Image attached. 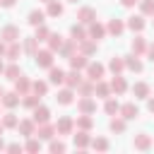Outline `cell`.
<instances>
[{
    "label": "cell",
    "instance_id": "cell-1",
    "mask_svg": "<svg viewBox=\"0 0 154 154\" xmlns=\"http://www.w3.org/2000/svg\"><path fill=\"white\" fill-rule=\"evenodd\" d=\"M53 55H55V53H53L51 48H38V51L34 53V63H36L38 67H43V70H48V67L53 65V60H55Z\"/></svg>",
    "mask_w": 154,
    "mask_h": 154
},
{
    "label": "cell",
    "instance_id": "cell-2",
    "mask_svg": "<svg viewBox=\"0 0 154 154\" xmlns=\"http://www.w3.org/2000/svg\"><path fill=\"white\" fill-rule=\"evenodd\" d=\"M72 132H75V120L70 116H60L58 123H55V135L65 137V135H72Z\"/></svg>",
    "mask_w": 154,
    "mask_h": 154
},
{
    "label": "cell",
    "instance_id": "cell-3",
    "mask_svg": "<svg viewBox=\"0 0 154 154\" xmlns=\"http://www.w3.org/2000/svg\"><path fill=\"white\" fill-rule=\"evenodd\" d=\"M144 26H147L144 14H130V17H128V22H125V29H130V31H135V34H142V31H144Z\"/></svg>",
    "mask_w": 154,
    "mask_h": 154
},
{
    "label": "cell",
    "instance_id": "cell-4",
    "mask_svg": "<svg viewBox=\"0 0 154 154\" xmlns=\"http://www.w3.org/2000/svg\"><path fill=\"white\" fill-rule=\"evenodd\" d=\"M94 19H96V10H94V7L84 5V7H79V10H77V22H79V24L89 26V24H91Z\"/></svg>",
    "mask_w": 154,
    "mask_h": 154
},
{
    "label": "cell",
    "instance_id": "cell-5",
    "mask_svg": "<svg viewBox=\"0 0 154 154\" xmlns=\"http://www.w3.org/2000/svg\"><path fill=\"white\" fill-rule=\"evenodd\" d=\"M77 51H79V53H84L87 58H91V55L99 51V41H94V38H89V36H87V38H82V41L77 43Z\"/></svg>",
    "mask_w": 154,
    "mask_h": 154
},
{
    "label": "cell",
    "instance_id": "cell-6",
    "mask_svg": "<svg viewBox=\"0 0 154 154\" xmlns=\"http://www.w3.org/2000/svg\"><path fill=\"white\" fill-rule=\"evenodd\" d=\"M123 63H125V70H130V72H137V75H140V72L144 70L140 55H135L132 51H130V55H123Z\"/></svg>",
    "mask_w": 154,
    "mask_h": 154
},
{
    "label": "cell",
    "instance_id": "cell-7",
    "mask_svg": "<svg viewBox=\"0 0 154 154\" xmlns=\"http://www.w3.org/2000/svg\"><path fill=\"white\" fill-rule=\"evenodd\" d=\"M84 70H87V79H91V82H99V79L106 75V67H103L101 63H91V60H89V65H87Z\"/></svg>",
    "mask_w": 154,
    "mask_h": 154
},
{
    "label": "cell",
    "instance_id": "cell-8",
    "mask_svg": "<svg viewBox=\"0 0 154 154\" xmlns=\"http://www.w3.org/2000/svg\"><path fill=\"white\" fill-rule=\"evenodd\" d=\"M118 116H120V118H125V120H135V118L140 116V108H137V103H135V101H128V103H120Z\"/></svg>",
    "mask_w": 154,
    "mask_h": 154
},
{
    "label": "cell",
    "instance_id": "cell-9",
    "mask_svg": "<svg viewBox=\"0 0 154 154\" xmlns=\"http://www.w3.org/2000/svg\"><path fill=\"white\" fill-rule=\"evenodd\" d=\"M31 120H34L36 125H41V123H48V120H51V111H48V106L38 103L36 108H31Z\"/></svg>",
    "mask_w": 154,
    "mask_h": 154
},
{
    "label": "cell",
    "instance_id": "cell-10",
    "mask_svg": "<svg viewBox=\"0 0 154 154\" xmlns=\"http://www.w3.org/2000/svg\"><path fill=\"white\" fill-rule=\"evenodd\" d=\"M152 137L147 135V132H137L135 137H132V147L137 149V152H147V149H152Z\"/></svg>",
    "mask_w": 154,
    "mask_h": 154
},
{
    "label": "cell",
    "instance_id": "cell-11",
    "mask_svg": "<svg viewBox=\"0 0 154 154\" xmlns=\"http://www.w3.org/2000/svg\"><path fill=\"white\" fill-rule=\"evenodd\" d=\"M0 38H2L5 43L19 41V26H14V24H5V26L0 29Z\"/></svg>",
    "mask_w": 154,
    "mask_h": 154
},
{
    "label": "cell",
    "instance_id": "cell-12",
    "mask_svg": "<svg viewBox=\"0 0 154 154\" xmlns=\"http://www.w3.org/2000/svg\"><path fill=\"white\" fill-rule=\"evenodd\" d=\"M38 140H53L55 137V125H51V120L48 123H41V125H36V132H34Z\"/></svg>",
    "mask_w": 154,
    "mask_h": 154
},
{
    "label": "cell",
    "instance_id": "cell-13",
    "mask_svg": "<svg viewBox=\"0 0 154 154\" xmlns=\"http://www.w3.org/2000/svg\"><path fill=\"white\" fill-rule=\"evenodd\" d=\"M77 111L91 116V113L96 111V99H94V96H82V99H77Z\"/></svg>",
    "mask_w": 154,
    "mask_h": 154
},
{
    "label": "cell",
    "instance_id": "cell-14",
    "mask_svg": "<svg viewBox=\"0 0 154 154\" xmlns=\"http://www.w3.org/2000/svg\"><path fill=\"white\" fill-rule=\"evenodd\" d=\"M108 84H111V94H116V96H120V94L128 91V82H125V77H120V75H113V79H111Z\"/></svg>",
    "mask_w": 154,
    "mask_h": 154
},
{
    "label": "cell",
    "instance_id": "cell-15",
    "mask_svg": "<svg viewBox=\"0 0 154 154\" xmlns=\"http://www.w3.org/2000/svg\"><path fill=\"white\" fill-rule=\"evenodd\" d=\"M17 132H19L22 137H31V135L36 132V123H34L31 118H24V120L17 123Z\"/></svg>",
    "mask_w": 154,
    "mask_h": 154
},
{
    "label": "cell",
    "instance_id": "cell-16",
    "mask_svg": "<svg viewBox=\"0 0 154 154\" xmlns=\"http://www.w3.org/2000/svg\"><path fill=\"white\" fill-rule=\"evenodd\" d=\"M72 142H75V147H77V149H87V147H89V142H91L89 130H77V132H72Z\"/></svg>",
    "mask_w": 154,
    "mask_h": 154
},
{
    "label": "cell",
    "instance_id": "cell-17",
    "mask_svg": "<svg viewBox=\"0 0 154 154\" xmlns=\"http://www.w3.org/2000/svg\"><path fill=\"white\" fill-rule=\"evenodd\" d=\"M123 31H125V22H123V19H118V17L108 19V24H106V34H111V36H120Z\"/></svg>",
    "mask_w": 154,
    "mask_h": 154
},
{
    "label": "cell",
    "instance_id": "cell-18",
    "mask_svg": "<svg viewBox=\"0 0 154 154\" xmlns=\"http://www.w3.org/2000/svg\"><path fill=\"white\" fill-rule=\"evenodd\" d=\"M77 43H79V41H75V38H65L63 46L58 48V53H60L63 58H72V55L77 53Z\"/></svg>",
    "mask_w": 154,
    "mask_h": 154
},
{
    "label": "cell",
    "instance_id": "cell-19",
    "mask_svg": "<svg viewBox=\"0 0 154 154\" xmlns=\"http://www.w3.org/2000/svg\"><path fill=\"white\" fill-rule=\"evenodd\" d=\"M0 123H2V128H5V130H12V128H17L19 118H17L14 108H7V113H2V116H0Z\"/></svg>",
    "mask_w": 154,
    "mask_h": 154
},
{
    "label": "cell",
    "instance_id": "cell-20",
    "mask_svg": "<svg viewBox=\"0 0 154 154\" xmlns=\"http://www.w3.org/2000/svg\"><path fill=\"white\" fill-rule=\"evenodd\" d=\"M87 34H89V38H94V41H101V38L106 36V26H103V24H99V22L94 19V22L89 24Z\"/></svg>",
    "mask_w": 154,
    "mask_h": 154
},
{
    "label": "cell",
    "instance_id": "cell-21",
    "mask_svg": "<svg viewBox=\"0 0 154 154\" xmlns=\"http://www.w3.org/2000/svg\"><path fill=\"white\" fill-rule=\"evenodd\" d=\"M12 84H14V91H17L19 96H22V94H26V91H31V79H29L26 75H19Z\"/></svg>",
    "mask_w": 154,
    "mask_h": 154
},
{
    "label": "cell",
    "instance_id": "cell-22",
    "mask_svg": "<svg viewBox=\"0 0 154 154\" xmlns=\"http://www.w3.org/2000/svg\"><path fill=\"white\" fill-rule=\"evenodd\" d=\"M55 101H58L60 106H70V103L75 101V89H70V87L60 89V91L55 94Z\"/></svg>",
    "mask_w": 154,
    "mask_h": 154
},
{
    "label": "cell",
    "instance_id": "cell-23",
    "mask_svg": "<svg viewBox=\"0 0 154 154\" xmlns=\"http://www.w3.org/2000/svg\"><path fill=\"white\" fill-rule=\"evenodd\" d=\"M19 103L24 106V108H36L38 103H41V96L38 94H34V91H26V94H22V99H19Z\"/></svg>",
    "mask_w": 154,
    "mask_h": 154
},
{
    "label": "cell",
    "instance_id": "cell-24",
    "mask_svg": "<svg viewBox=\"0 0 154 154\" xmlns=\"http://www.w3.org/2000/svg\"><path fill=\"white\" fill-rule=\"evenodd\" d=\"M70 60V70H84L87 65H89V58L84 55V53H75L72 58H67Z\"/></svg>",
    "mask_w": 154,
    "mask_h": 154
},
{
    "label": "cell",
    "instance_id": "cell-25",
    "mask_svg": "<svg viewBox=\"0 0 154 154\" xmlns=\"http://www.w3.org/2000/svg\"><path fill=\"white\" fill-rule=\"evenodd\" d=\"M84 77H82V70H70V72H65V87H70V89H75L79 82H82Z\"/></svg>",
    "mask_w": 154,
    "mask_h": 154
},
{
    "label": "cell",
    "instance_id": "cell-26",
    "mask_svg": "<svg viewBox=\"0 0 154 154\" xmlns=\"http://www.w3.org/2000/svg\"><path fill=\"white\" fill-rule=\"evenodd\" d=\"M94 96H96V99H108V96H111V84L103 82V79L94 82Z\"/></svg>",
    "mask_w": 154,
    "mask_h": 154
},
{
    "label": "cell",
    "instance_id": "cell-27",
    "mask_svg": "<svg viewBox=\"0 0 154 154\" xmlns=\"http://www.w3.org/2000/svg\"><path fill=\"white\" fill-rule=\"evenodd\" d=\"M19 99H22V96L12 89V91H5V94H2V101H0V103H2L5 108H17V106H19Z\"/></svg>",
    "mask_w": 154,
    "mask_h": 154
},
{
    "label": "cell",
    "instance_id": "cell-28",
    "mask_svg": "<svg viewBox=\"0 0 154 154\" xmlns=\"http://www.w3.org/2000/svg\"><path fill=\"white\" fill-rule=\"evenodd\" d=\"M63 12H65V7H63L60 0H48L46 2V17H60Z\"/></svg>",
    "mask_w": 154,
    "mask_h": 154
},
{
    "label": "cell",
    "instance_id": "cell-29",
    "mask_svg": "<svg viewBox=\"0 0 154 154\" xmlns=\"http://www.w3.org/2000/svg\"><path fill=\"white\" fill-rule=\"evenodd\" d=\"M48 82H51V84H63V82H65V70L51 65V67H48Z\"/></svg>",
    "mask_w": 154,
    "mask_h": 154
},
{
    "label": "cell",
    "instance_id": "cell-30",
    "mask_svg": "<svg viewBox=\"0 0 154 154\" xmlns=\"http://www.w3.org/2000/svg\"><path fill=\"white\" fill-rule=\"evenodd\" d=\"M75 91H77L79 96H94V82L84 77V79H82V82L75 87Z\"/></svg>",
    "mask_w": 154,
    "mask_h": 154
},
{
    "label": "cell",
    "instance_id": "cell-31",
    "mask_svg": "<svg viewBox=\"0 0 154 154\" xmlns=\"http://www.w3.org/2000/svg\"><path fill=\"white\" fill-rule=\"evenodd\" d=\"M132 94H135V99H147L152 94V87L147 82H135L132 84Z\"/></svg>",
    "mask_w": 154,
    "mask_h": 154
},
{
    "label": "cell",
    "instance_id": "cell-32",
    "mask_svg": "<svg viewBox=\"0 0 154 154\" xmlns=\"http://www.w3.org/2000/svg\"><path fill=\"white\" fill-rule=\"evenodd\" d=\"M108 128H111V132H116V135H120V132H125V128H128V120L125 118H120L118 113L111 118V123H108Z\"/></svg>",
    "mask_w": 154,
    "mask_h": 154
},
{
    "label": "cell",
    "instance_id": "cell-33",
    "mask_svg": "<svg viewBox=\"0 0 154 154\" xmlns=\"http://www.w3.org/2000/svg\"><path fill=\"white\" fill-rule=\"evenodd\" d=\"M130 51H132L135 55H142V53L147 51V38H142V36L137 34V36L130 41Z\"/></svg>",
    "mask_w": 154,
    "mask_h": 154
},
{
    "label": "cell",
    "instance_id": "cell-34",
    "mask_svg": "<svg viewBox=\"0 0 154 154\" xmlns=\"http://www.w3.org/2000/svg\"><path fill=\"white\" fill-rule=\"evenodd\" d=\"M22 51H24L26 55H31V58H34V53L38 51V38H36V36H26V38H24V43H22Z\"/></svg>",
    "mask_w": 154,
    "mask_h": 154
},
{
    "label": "cell",
    "instance_id": "cell-35",
    "mask_svg": "<svg viewBox=\"0 0 154 154\" xmlns=\"http://www.w3.org/2000/svg\"><path fill=\"white\" fill-rule=\"evenodd\" d=\"M22 53H24V51H22L19 41H12V43H7V46H5V58H10V60H17Z\"/></svg>",
    "mask_w": 154,
    "mask_h": 154
},
{
    "label": "cell",
    "instance_id": "cell-36",
    "mask_svg": "<svg viewBox=\"0 0 154 154\" xmlns=\"http://www.w3.org/2000/svg\"><path fill=\"white\" fill-rule=\"evenodd\" d=\"M75 128H77V130H91V128H94V118H91L89 113H82V116H77Z\"/></svg>",
    "mask_w": 154,
    "mask_h": 154
},
{
    "label": "cell",
    "instance_id": "cell-37",
    "mask_svg": "<svg viewBox=\"0 0 154 154\" xmlns=\"http://www.w3.org/2000/svg\"><path fill=\"white\" fill-rule=\"evenodd\" d=\"M19 75H22V70H19V65H17L14 60H12L10 65H5V70H2V77H7L10 82H14V79H17Z\"/></svg>",
    "mask_w": 154,
    "mask_h": 154
},
{
    "label": "cell",
    "instance_id": "cell-38",
    "mask_svg": "<svg viewBox=\"0 0 154 154\" xmlns=\"http://www.w3.org/2000/svg\"><path fill=\"white\" fill-rule=\"evenodd\" d=\"M48 87H51L48 79H34V82H31V91L38 94V96H46V94H48Z\"/></svg>",
    "mask_w": 154,
    "mask_h": 154
},
{
    "label": "cell",
    "instance_id": "cell-39",
    "mask_svg": "<svg viewBox=\"0 0 154 154\" xmlns=\"http://www.w3.org/2000/svg\"><path fill=\"white\" fill-rule=\"evenodd\" d=\"M43 19H46V12H43V10H31V12L26 14V22H29L31 26H38V24H43Z\"/></svg>",
    "mask_w": 154,
    "mask_h": 154
},
{
    "label": "cell",
    "instance_id": "cell-40",
    "mask_svg": "<svg viewBox=\"0 0 154 154\" xmlns=\"http://www.w3.org/2000/svg\"><path fill=\"white\" fill-rule=\"evenodd\" d=\"M108 70H111L113 75H120V72L125 70V63H123V55H113V58L108 60Z\"/></svg>",
    "mask_w": 154,
    "mask_h": 154
},
{
    "label": "cell",
    "instance_id": "cell-41",
    "mask_svg": "<svg viewBox=\"0 0 154 154\" xmlns=\"http://www.w3.org/2000/svg\"><path fill=\"white\" fill-rule=\"evenodd\" d=\"M70 36H72L75 41H82V38H87L89 34H87L84 24H79V22H77V24H72V26H70Z\"/></svg>",
    "mask_w": 154,
    "mask_h": 154
},
{
    "label": "cell",
    "instance_id": "cell-42",
    "mask_svg": "<svg viewBox=\"0 0 154 154\" xmlns=\"http://www.w3.org/2000/svg\"><path fill=\"white\" fill-rule=\"evenodd\" d=\"M46 41H48V48H51V51H53V53H58V48H60V46H63V41H65V38H63V36H60V34H55V31H51V34H48V38H46Z\"/></svg>",
    "mask_w": 154,
    "mask_h": 154
},
{
    "label": "cell",
    "instance_id": "cell-43",
    "mask_svg": "<svg viewBox=\"0 0 154 154\" xmlns=\"http://www.w3.org/2000/svg\"><path fill=\"white\" fill-rule=\"evenodd\" d=\"M103 111H106L108 116H116V113L120 111V103H118V99H113V96L103 99Z\"/></svg>",
    "mask_w": 154,
    "mask_h": 154
},
{
    "label": "cell",
    "instance_id": "cell-44",
    "mask_svg": "<svg viewBox=\"0 0 154 154\" xmlns=\"http://www.w3.org/2000/svg\"><path fill=\"white\" fill-rule=\"evenodd\" d=\"M24 152H31V154H36V152H41V140H38L36 135H31V137H26V144H24Z\"/></svg>",
    "mask_w": 154,
    "mask_h": 154
},
{
    "label": "cell",
    "instance_id": "cell-45",
    "mask_svg": "<svg viewBox=\"0 0 154 154\" xmlns=\"http://www.w3.org/2000/svg\"><path fill=\"white\" fill-rule=\"evenodd\" d=\"M89 147H91L94 152H108V147H111V144H108V140H106V137H94V140L89 142Z\"/></svg>",
    "mask_w": 154,
    "mask_h": 154
},
{
    "label": "cell",
    "instance_id": "cell-46",
    "mask_svg": "<svg viewBox=\"0 0 154 154\" xmlns=\"http://www.w3.org/2000/svg\"><path fill=\"white\" fill-rule=\"evenodd\" d=\"M65 149H67V144H65L63 140H55V137L48 140V152H53V154H63Z\"/></svg>",
    "mask_w": 154,
    "mask_h": 154
},
{
    "label": "cell",
    "instance_id": "cell-47",
    "mask_svg": "<svg viewBox=\"0 0 154 154\" xmlns=\"http://www.w3.org/2000/svg\"><path fill=\"white\" fill-rule=\"evenodd\" d=\"M140 14L152 17L154 14V0H140Z\"/></svg>",
    "mask_w": 154,
    "mask_h": 154
},
{
    "label": "cell",
    "instance_id": "cell-48",
    "mask_svg": "<svg viewBox=\"0 0 154 154\" xmlns=\"http://www.w3.org/2000/svg\"><path fill=\"white\" fill-rule=\"evenodd\" d=\"M34 29H36V31H34V36H36L38 41H46V38H48V34H51V29H48L46 24H38V26H34Z\"/></svg>",
    "mask_w": 154,
    "mask_h": 154
},
{
    "label": "cell",
    "instance_id": "cell-49",
    "mask_svg": "<svg viewBox=\"0 0 154 154\" xmlns=\"http://www.w3.org/2000/svg\"><path fill=\"white\" fill-rule=\"evenodd\" d=\"M5 149H7V152H24V144L12 142V144H5Z\"/></svg>",
    "mask_w": 154,
    "mask_h": 154
},
{
    "label": "cell",
    "instance_id": "cell-50",
    "mask_svg": "<svg viewBox=\"0 0 154 154\" xmlns=\"http://www.w3.org/2000/svg\"><path fill=\"white\" fill-rule=\"evenodd\" d=\"M147 58H149V63H154V43H147Z\"/></svg>",
    "mask_w": 154,
    "mask_h": 154
},
{
    "label": "cell",
    "instance_id": "cell-51",
    "mask_svg": "<svg viewBox=\"0 0 154 154\" xmlns=\"http://www.w3.org/2000/svg\"><path fill=\"white\" fill-rule=\"evenodd\" d=\"M137 2H140V0H120V5H123V7H135Z\"/></svg>",
    "mask_w": 154,
    "mask_h": 154
},
{
    "label": "cell",
    "instance_id": "cell-52",
    "mask_svg": "<svg viewBox=\"0 0 154 154\" xmlns=\"http://www.w3.org/2000/svg\"><path fill=\"white\" fill-rule=\"evenodd\" d=\"M147 108H149V113H154V96L152 94L147 96Z\"/></svg>",
    "mask_w": 154,
    "mask_h": 154
},
{
    "label": "cell",
    "instance_id": "cell-53",
    "mask_svg": "<svg viewBox=\"0 0 154 154\" xmlns=\"http://www.w3.org/2000/svg\"><path fill=\"white\" fill-rule=\"evenodd\" d=\"M17 0H0V7H14Z\"/></svg>",
    "mask_w": 154,
    "mask_h": 154
},
{
    "label": "cell",
    "instance_id": "cell-54",
    "mask_svg": "<svg viewBox=\"0 0 154 154\" xmlns=\"http://www.w3.org/2000/svg\"><path fill=\"white\" fill-rule=\"evenodd\" d=\"M5 46H7V43L0 38V58H5Z\"/></svg>",
    "mask_w": 154,
    "mask_h": 154
},
{
    "label": "cell",
    "instance_id": "cell-55",
    "mask_svg": "<svg viewBox=\"0 0 154 154\" xmlns=\"http://www.w3.org/2000/svg\"><path fill=\"white\" fill-rule=\"evenodd\" d=\"M5 149V142H2V135H0V152Z\"/></svg>",
    "mask_w": 154,
    "mask_h": 154
},
{
    "label": "cell",
    "instance_id": "cell-56",
    "mask_svg": "<svg viewBox=\"0 0 154 154\" xmlns=\"http://www.w3.org/2000/svg\"><path fill=\"white\" fill-rule=\"evenodd\" d=\"M2 70H5V63H2V60H0V75H2Z\"/></svg>",
    "mask_w": 154,
    "mask_h": 154
},
{
    "label": "cell",
    "instance_id": "cell-57",
    "mask_svg": "<svg viewBox=\"0 0 154 154\" xmlns=\"http://www.w3.org/2000/svg\"><path fill=\"white\" fill-rule=\"evenodd\" d=\"M2 94H5V89H2V87H0V101H2Z\"/></svg>",
    "mask_w": 154,
    "mask_h": 154
},
{
    "label": "cell",
    "instance_id": "cell-58",
    "mask_svg": "<svg viewBox=\"0 0 154 154\" xmlns=\"http://www.w3.org/2000/svg\"><path fill=\"white\" fill-rule=\"evenodd\" d=\"M2 132H5V128H2V123H0V135H2Z\"/></svg>",
    "mask_w": 154,
    "mask_h": 154
},
{
    "label": "cell",
    "instance_id": "cell-59",
    "mask_svg": "<svg viewBox=\"0 0 154 154\" xmlns=\"http://www.w3.org/2000/svg\"><path fill=\"white\" fill-rule=\"evenodd\" d=\"M67 2H77V0H67Z\"/></svg>",
    "mask_w": 154,
    "mask_h": 154
},
{
    "label": "cell",
    "instance_id": "cell-60",
    "mask_svg": "<svg viewBox=\"0 0 154 154\" xmlns=\"http://www.w3.org/2000/svg\"><path fill=\"white\" fill-rule=\"evenodd\" d=\"M152 24H154V14H152Z\"/></svg>",
    "mask_w": 154,
    "mask_h": 154
},
{
    "label": "cell",
    "instance_id": "cell-61",
    "mask_svg": "<svg viewBox=\"0 0 154 154\" xmlns=\"http://www.w3.org/2000/svg\"><path fill=\"white\" fill-rule=\"evenodd\" d=\"M41 2H48V0H41Z\"/></svg>",
    "mask_w": 154,
    "mask_h": 154
}]
</instances>
